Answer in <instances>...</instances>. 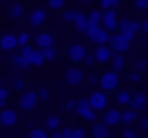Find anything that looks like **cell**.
I'll return each mask as SVG.
<instances>
[{
    "instance_id": "1",
    "label": "cell",
    "mask_w": 148,
    "mask_h": 138,
    "mask_svg": "<svg viewBox=\"0 0 148 138\" xmlns=\"http://www.w3.org/2000/svg\"><path fill=\"white\" fill-rule=\"evenodd\" d=\"M85 37L89 39V43L93 45H106L110 41V33L101 27V25H89L85 31Z\"/></svg>"
},
{
    "instance_id": "2",
    "label": "cell",
    "mask_w": 148,
    "mask_h": 138,
    "mask_svg": "<svg viewBox=\"0 0 148 138\" xmlns=\"http://www.w3.org/2000/svg\"><path fill=\"white\" fill-rule=\"evenodd\" d=\"M73 112H75L77 118H81L83 122H95V120H97V112L91 108L89 100H79V102H75Z\"/></svg>"
},
{
    "instance_id": "3",
    "label": "cell",
    "mask_w": 148,
    "mask_h": 138,
    "mask_svg": "<svg viewBox=\"0 0 148 138\" xmlns=\"http://www.w3.org/2000/svg\"><path fill=\"white\" fill-rule=\"evenodd\" d=\"M130 41L132 39H128V37H124L122 33H114V35H110V47H112V51L114 53H126V51H130Z\"/></svg>"
},
{
    "instance_id": "4",
    "label": "cell",
    "mask_w": 148,
    "mask_h": 138,
    "mask_svg": "<svg viewBox=\"0 0 148 138\" xmlns=\"http://www.w3.org/2000/svg\"><path fill=\"white\" fill-rule=\"evenodd\" d=\"M99 85H101L103 91H114V89H118V87H120V73L114 71V69L101 73V77H99Z\"/></svg>"
},
{
    "instance_id": "5",
    "label": "cell",
    "mask_w": 148,
    "mask_h": 138,
    "mask_svg": "<svg viewBox=\"0 0 148 138\" xmlns=\"http://www.w3.org/2000/svg\"><path fill=\"white\" fill-rule=\"evenodd\" d=\"M37 102H39L37 91H23L21 97H18V108L25 110V112H31V110L37 108Z\"/></svg>"
},
{
    "instance_id": "6",
    "label": "cell",
    "mask_w": 148,
    "mask_h": 138,
    "mask_svg": "<svg viewBox=\"0 0 148 138\" xmlns=\"http://www.w3.org/2000/svg\"><path fill=\"white\" fill-rule=\"evenodd\" d=\"M101 27L108 33H116L118 31V19H116V10L114 8H106L101 12Z\"/></svg>"
},
{
    "instance_id": "7",
    "label": "cell",
    "mask_w": 148,
    "mask_h": 138,
    "mask_svg": "<svg viewBox=\"0 0 148 138\" xmlns=\"http://www.w3.org/2000/svg\"><path fill=\"white\" fill-rule=\"evenodd\" d=\"M0 126L2 128H14L16 126V110L14 108H2L0 110Z\"/></svg>"
},
{
    "instance_id": "8",
    "label": "cell",
    "mask_w": 148,
    "mask_h": 138,
    "mask_svg": "<svg viewBox=\"0 0 148 138\" xmlns=\"http://www.w3.org/2000/svg\"><path fill=\"white\" fill-rule=\"evenodd\" d=\"M93 55H95V63H108V61H112V57H114V51H112V47L106 43V45H95V51H93Z\"/></svg>"
},
{
    "instance_id": "9",
    "label": "cell",
    "mask_w": 148,
    "mask_h": 138,
    "mask_svg": "<svg viewBox=\"0 0 148 138\" xmlns=\"http://www.w3.org/2000/svg\"><path fill=\"white\" fill-rule=\"evenodd\" d=\"M89 104H91V108L95 110V112H101V110H106L108 108V93L101 89V91H93L91 95H89Z\"/></svg>"
},
{
    "instance_id": "10",
    "label": "cell",
    "mask_w": 148,
    "mask_h": 138,
    "mask_svg": "<svg viewBox=\"0 0 148 138\" xmlns=\"http://www.w3.org/2000/svg\"><path fill=\"white\" fill-rule=\"evenodd\" d=\"M85 47L81 45V43H75V45H71L69 49H67V59L69 61H73V63H81L83 61V57H85Z\"/></svg>"
},
{
    "instance_id": "11",
    "label": "cell",
    "mask_w": 148,
    "mask_h": 138,
    "mask_svg": "<svg viewBox=\"0 0 148 138\" xmlns=\"http://www.w3.org/2000/svg\"><path fill=\"white\" fill-rule=\"evenodd\" d=\"M101 122L108 126V128H116L118 124H120V110L118 108H106V112H103V116H101Z\"/></svg>"
},
{
    "instance_id": "12",
    "label": "cell",
    "mask_w": 148,
    "mask_h": 138,
    "mask_svg": "<svg viewBox=\"0 0 148 138\" xmlns=\"http://www.w3.org/2000/svg\"><path fill=\"white\" fill-rule=\"evenodd\" d=\"M45 21H47V10H43L41 6H37V8H33V10L29 12V23H31V27H41V25H45Z\"/></svg>"
},
{
    "instance_id": "13",
    "label": "cell",
    "mask_w": 148,
    "mask_h": 138,
    "mask_svg": "<svg viewBox=\"0 0 148 138\" xmlns=\"http://www.w3.org/2000/svg\"><path fill=\"white\" fill-rule=\"evenodd\" d=\"M16 47H18L16 35H12V33H6V35H2V37H0V49H2L4 53H10V51H14Z\"/></svg>"
},
{
    "instance_id": "14",
    "label": "cell",
    "mask_w": 148,
    "mask_h": 138,
    "mask_svg": "<svg viewBox=\"0 0 148 138\" xmlns=\"http://www.w3.org/2000/svg\"><path fill=\"white\" fill-rule=\"evenodd\" d=\"M65 81H67L69 85H81V83H83V71H81L79 67H71V69H67V73H65Z\"/></svg>"
},
{
    "instance_id": "15",
    "label": "cell",
    "mask_w": 148,
    "mask_h": 138,
    "mask_svg": "<svg viewBox=\"0 0 148 138\" xmlns=\"http://www.w3.org/2000/svg\"><path fill=\"white\" fill-rule=\"evenodd\" d=\"M136 122H138V112L132 110L130 106H128V110H122V112H120V124H124V126H134Z\"/></svg>"
},
{
    "instance_id": "16",
    "label": "cell",
    "mask_w": 148,
    "mask_h": 138,
    "mask_svg": "<svg viewBox=\"0 0 148 138\" xmlns=\"http://www.w3.org/2000/svg\"><path fill=\"white\" fill-rule=\"evenodd\" d=\"M146 104H148V95L146 93H142V91H138V93H134L132 95V100H130V108L132 110H136V112H140V110H144L146 108Z\"/></svg>"
},
{
    "instance_id": "17",
    "label": "cell",
    "mask_w": 148,
    "mask_h": 138,
    "mask_svg": "<svg viewBox=\"0 0 148 138\" xmlns=\"http://www.w3.org/2000/svg\"><path fill=\"white\" fill-rule=\"evenodd\" d=\"M35 43H37L39 49H47V47H53V45H55V39H53L51 33H39Z\"/></svg>"
},
{
    "instance_id": "18",
    "label": "cell",
    "mask_w": 148,
    "mask_h": 138,
    "mask_svg": "<svg viewBox=\"0 0 148 138\" xmlns=\"http://www.w3.org/2000/svg\"><path fill=\"white\" fill-rule=\"evenodd\" d=\"M130 100H132V91H130V89H124V87H120V89L116 91V104H118V106H122V108H128Z\"/></svg>"
},
{
    "instance_id": "19",
    "label": "cell",
    "mask_w": 148,
    "mask_h": 138,
    "mask_svg": "<svg viewBox=\"0 0 148 138\" xmlns=\"http://www.w3.org/2000/svg\"><path fill=\"white\" fill-rule=\"evenodd\" d=\"M112 132H110V128L103 124V122H97L95 120V124H93V128H91V136H95V138H108Z\"/></svg>"
},
{
    "instance_id": "20",
    "label": "cell",
    "mask_w": 148,
    "mask_h": 138,
    "mask_svg": "<svg viewBox=\"0 0 148 138\" xmlns=\"http://www.w3.org/2000/svg\"><path fill=\"white\" fill-rule=\"evenodd\" d=\"M29 63H31V67H41L43 63H45V55H43V49H33V53H31V57H29Z\"/></svg>"
},
{
    "instance_id": "21",
    "label": "cell",
    "mask_w": 148,
    "mask_h": 138,
    "mask_svg": "<svg viewBox=\"0 0 148 138\" xmlns=\"http://www.w3.org/2000/svg\"><path fill=\"white\" fill-rule=\"evenodd\" d=\"M8 16H10V19H14V21L23 19V16H25V4H21V2H14V4L8 8Z\"/></svg>"
},
{
    "instance_id": "22",
    "label": "cell",
    "mask_w": 148,
    "mask_h": 138,
    "mask_svg": "<svg viewBox=\"0 0 148 138\" xmlns=\"http://www.w3.org/2000/svg\"><path fill=\"white\" fill-rule=\"evenodd\" d=\"M124 67H126L124 53H116V55L112 57V69H114V71H118V73H122V71H124Z\"/></svg>"
},
{
    "instance_id": "23",
    "label": "cell",
    "mask_w": 148,
    "mask_h": 138,
    "mask_svg": "<svg viewBox=\"0 0 148 138\" xmlns=\"http://www.w3.org/2000/svg\"><path fill=\"white\" fill-rule=\"evenodd\" d=\"M118 33H122L124 37H128V39H132L134 37V31H132V25H130V21L128 19H124V21H120L118 23Z\"/></svg>"
},
{
    "instance_id": "24",
    "label": "cell",
    "mask_w": 148,
    "mask_h": 138,
    "mask_svg": "<svg viewBox=\"0 0 148 138\" xmlns=\"http://www.w3.org/2000/svg\"><path fill=\"white\" fill-rule=\"evenodd\" d=\"M57 128H61V120H59V116H47L45 118V130L47 132H51V130H57Z\"/></svg>"
},
{
    "instance_id": "25",
    "label": "cell",
    "mask_w": 148,
    "mask_h": 138,
    "mask_svg": "<svg viewBox=\"0 0 148 138\" xmlns=\"http://www.w3.org/2000/svg\"><path fill=\"white\" fill-rule=\"evenodd\" d=\"M10 61H12V65H14V67H18V69H29V67H31V63H29L21 53H14V55L10 57Z\"/></svg>"
},
{
    "instance_id": "26",
    "label": "cell",
    "mask_w": 148,
    "mask_h": 138,
    "mask_svg": "<svg viewBox=\"0 0 148 138\" xmlns=\"http://www.w3.org/2000/svg\"><path fill=\"white\" fill-rule=\"evenodd\" d=\"M43 55H45V61L53 63V61H57V57H59V51H57V49H55V45H53V47H47V49H43Z\"/></svg>"
},
{
    "instance_id": "27",
    "label": "cell",
    "mask_w": 148,
    "mask_h": 138,
    "mask_svg": "<svg viewBox=\"0 0 148 138\" xmlns=\"http://www.w3.org/2000/svg\"><path fill=\"white\" fill-rule=\"evenodd\" d=\"M89 25H101V10H91L87 16V27Z\"/></svg>"
},
{
    "instance_id": "28",
    "label": "cell",
    "mask_w": 148,
    "mask_h": 138,
    "mask_svg": "<svg viewBox=\"0 0 148 138\" xmlns=\"http://www.w3.org/2000/svg\"><path fill=\"white\" fill-rule=\"evenodd\" d=\"M122 136H126V138H138V136H140V130H136V128H132V126H124Z\"/></svg>"
},
{
    "instance_id": "29",
    "label": "cell",
    "mask_w": 148,
    "mask_h": 138,
    "mask_svg": "<svg viewBox=\"0 0 148 138\" xmlns=\"http://www.w3.org/2000/svg\"><path fill=\"white\" fill-rule=\"evenodd\" d=\"M29 136H31V138H47L49 132H47L45 128H33V130L29 132Z\"/></svg>"
},
{
    "instance_id": "30",
    "label": "cell",
    "mask_w": 148,
    "mask_h": 138,
    "mask_svg": "<svg viewBox=\"0 0 148 138\" xmlns=\"http://www.w3.org/2000/svg\"><path fill=\"white\" fill-rule=\"evenodd\" d=\"M99 4H101L103 10H106V8H118V6L122 4V0H99Z\"/></svg>"
},
{
    "instance_id": "31",
    "label": "cell",
    "mask_w": 148,
    "mask_h": 138,
    "mask_svg": "<svg viewBox=\"0 0 148 138\" xmlns=\"http://www.w3.org/2000/svg\"><path fill=\"white\" fill-rule=\"evenodd\" d=\"M25 87H27V81H25L23 77H16V79L12 81V89H14V91H23Z\"/></svg>"
},
{
    "instance_id": "32",
    "label": "cell",
    "mask_w": 148,
    "mask_h": 138,
    "mask_svg": "<svg viewBox=\"0 0 148 138\" xmlns=\"http://www.w3.org/2000/svg\"><path fill=\"white\" fill-rule=\"evenodd\" d=\"M75 12H77V10H63V14H61L63 23H73V21H75Z\"/></svg>"
},
{
    "instance_id": "33",
    "label": "cell",
    "mask_w": 148,
    "mask_h": 138,
    "mask_svg": "<svg viewBox=\"0 0 148 138\" xmlns=\"http://www.w3.org/2000/svg\"><path fill=\"white\" fill-rule=\"evenodd\" d=\"M128 79H130V83H140V81H142V71L134 69V71L128 75Z\"/></svg>"
},
{
    "instance_id": "34",
    "label": "cell",
    "mask_w": 148,
    "mask_h": 138,
    "mask_svg": "<svg viewBox=\"0 0 148 138\" xmlns=\"http://www.w3.org/2000/svg\"><path fill=\"white\" fill-rule=\"evenodd\" d=\"M16 41H18V47L27 45V43H29V33H27V31H21V33L16 35Z\"/></svg>"
},
{
    "instance_id": "35",
    "label": "cell",
    "mask_w": 148,
    "mask_h": 138,
    "mask_svg": "<svg viewBox=\"0 0 148 138\" xmlns=\"http://www.w3.org/2000/svg\"><path fill=\"white\" fill-rule=\"evenodd\" d=\"M49 2V6L53 8V10H61L63 6H65V0H47Z\"/></svg>"
},
{
    "instance_id": "36",
    "label": "cell",
    "mask_w": 148,
    "mask_h": 138,
    "mask_svg": "<svg viewBox=\"0 0 148 138\" xmlns=\"http://www.w3.org/2000/svg\"><path fill=\"white\" fill-rule=\"evenodd\" d=\"M134 67H136L138 71H144V69H148V61H146L144 57H140V59H136V63H134Z\"/></svg>"
},
{
    "instance_id": "37",
    "label": "cell",
    "mask_w": 148,
    "mask_h": 138,
    "mask_svg": "<svg viewBox=\"0 0 148 138\" xmlns=\"http://www.w3.org/2000/svg\"><path fill=\"white\" fill-rule=\"evenodd\" d=\"M138 128H140V132H146L148 134V116L138 118Z\"/></svg>"
},
{
    "instance_id": "38",
    "label": "cell",
    "mask_w": 148,
    "mask_h": 138,
    "mask_svg": "<svg viewBox=\"0 0 148 138\" xmlns=\"http://www.w3.org/2000/svg\"><path fill=\"white\" fill-rule=\"evenodd\" d=\"M81 63H85V67H91V65L95 63V55H93V53H85V57H83Z\"/></svg>"
},
{
    "instance_id": "39",
    "label": "cell",
    "mask_w": 148,
    "mask_h": 138,
    "mask_svg": "<svg viewBox=\"0 0 148 138\" xmlns=\"http://www.w3.org/2000/svg\"><path fill=\"white\" fill-rule=\"evenodd\" d=\"M61 138H73V128H71V126L61 128Z\"/></svg>"
},
{
    "instance_id": "40",
    "label": "cell",
    "mask_w": 148,
    "mask_h": 138,
    "mask_svg": "<svg viewBox=\"0 0 148 138\" xmlns=\"http://www.w3.org/2000/svg\"><path fill=\"white\" fill-rule=\"evenodd\" d=\"M134 6L138 10H148V0H134Z\"/></svg>"
},
{
    "instance_id": "41",
    "label": "cell",
    "mask_w": 148,
    "mask_h": 138,
    "mask_svg": "<svg viewBox=\"0 0 148 138\" xmlns=\"http://www.w3.org/2000/svg\"><path fill=\"white\" fill-rule=\"evenodd\" d=\"M81 23H87V16H85L83 12H75V21H73V25H81Z\"/></svg>"
},
{
    "instance_id": "42",
    "label": "cell",
    "mask_w": 148,
    "mask_h": 138,
    "mask_svg": "<svg viewBox=\"0 0 148 138\" xmlns=\"http://www.w3.org/2000/svg\"><path fill=\"white\" fill-rule=\"evenodd\" d=\"M37 95H39V100H49V95H51V91H49V87H41Z\"/></svg>"
},
{
    "instance_id": "43",
    "label": "cell",
    "mask_w": 148,
    "mask_h": 138,
    "mask_svg": "<svg viewBox=\"0 0 148 138\" xmlns=\"http://www.w3.org/2000/svg\"><path fill=\"white\" fill-rule=\"evenodd\" d=\"M85 136V128H73V138H83Z\"/></svg>"
},
{
    "instance_id": "44",
    "label": "cell",
    "mask_w": 148,
    "mask_h": 138,
    "mask_svg": "<svg viewBox=\"0 0 148 138\" xmlns=\"http://www.w3.org/2000/svg\"><path fill=\"white\" fill-rule=\"evenodd\" d=\"M75 31H77L79 35H85V31H87V23H81V25H75Z\"/></svg>"
},
{
    "instance_id": "45",
    "label": "cell",
    "mask_w": 148,
    "mask_h": 138,
    "mask_svg": "<svg viewBox=\"0 0 148 138\" xmlns=\"http://www.w3.org/2000/svg\"><path fill=\"white\" fill-rule=\"evenodd\" d=\"M87 81H89L91 85H95V83H99V75H95V73H93V75H89V77H87Z\"/></svg>"
},
{
    "instance_id": "46",
    "label": "cell",
    "mask_w": 148,
    "mask_h": 138,
    "mask_svg": "<svg viewBox=\"0 0 148 138\" xmlns=\"http://www.w3.org/2000/svg\"><path fill=\"white\" fill-rule=\"evenodd\" d=\"M73 108H75V102H73V100H67V102H65V110H67V112H73Z\"/></svg>"
},
{
    "instance_id": "47",
    "label": "cell",
    "mask_w": 148,
    "mask_h": 138,
    "mask_svg": "<svg viewBox=\"0 0 148 138\" xmlns=\"http://www.w3.org/2000/svg\"><path fill=\"white\" fill-rule=\"evenodd\" d=\"M49 136H53V138H61V128H57V130H51V132H49Z\"/></svg>"
},
{
    "instance_id": "48",
    "label": "cell",
    "mask_w": 148,
    "mask_h": 138,
    "mask_svg": "<svg viewBox=\"0 0 148 138\" xmlns=\"http://www.w3.org/2000/svg\"><path fill=\"white\" fill-rule=\"evenodd\" d=\"M0 100H8V91H6L2 85H0Z\"/></svg>"
},
{
    "instance_id": "49",
    "label": "cell",
    "mask_w": 148,
    "mask_h": 138,
    "mask_svg": "<svg viewBox=\"0 0 148 138\" xmlns=\"http://www.w3.org/2000/svg\"><path fill=\"white\" fill-rule=\"evenodd\" d=\"M140 25H142V31H144V33H148V19H146V21H142Z\"/></svg>"
},
{
    "instance_id": "50",
    "label": "cell",
    "mask_w": 148,
    "mask_h": 138,
    "mask_svg": "<svg viewBox=\"0 0 148 138\" xmlns=\"http://www.w3.org/2000/svg\"><path fill=\"white\" fill-rule=\"evenodd\" d=\"M4 106H6V100H0V110H2Z\"/></svg>"
},
{
    "instance_id": "51",
    "label": "cell",
    "mask_w": 148,
    "mask_h": 138,
    "mask_svg": "<svg viewBox=\"0 0 148 138\" xmlns=\"http://www.w3.org/2000/svg\"><path fill=\"white\" fill-rule=\"evenodd\" d=\"M79 2H83V4H91L93 0H79Z\"/></svg>"
},
{
    "instance_id": "52",
    "label": "cell",
    "mask_w": 148,
    "mask_h": 138,
    "mask_svg": "<svg viewBox=\"0 0 148 138\" xmlns=\"http://www.w3.org/2000/svg\"><path fill=\"white\" fill-rule=\"evenodd\" d=\"M146 35H148V33H146Z\"/></svg>"
}]
</instances>
